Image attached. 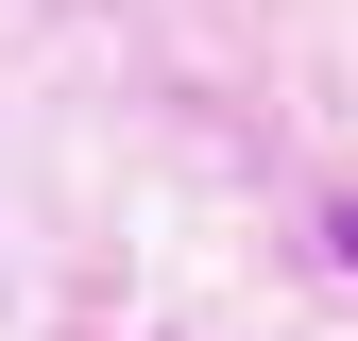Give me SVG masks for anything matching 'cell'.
Segmentation results:
<instances>
[{
    "mask_svg": "<svg viewBox=\"0 0 358 341\" xmlns=\"http://www.w3.org/2000/svg\"><path fill=\"white\" fill-rule=\"evenodd\" d=\"M324 239H341V256H358V205H324Z\"/></svg>",
    "mask_w": 358,
    "mask_h": 341,
    "instance_id": "6da1fadb",
    "label": "cell"
}]
</instances>
